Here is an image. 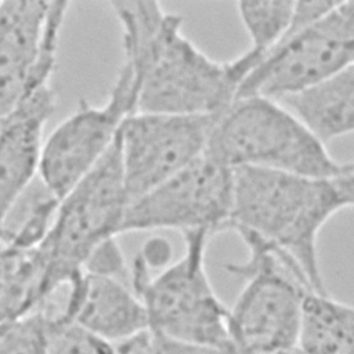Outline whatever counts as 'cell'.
I'll use <instances>...</instances> for the list:
<instances>
[{
  "instance_id": "cell-1",
  "label": "cell",
  "mask_w": 354,
  "mask_h": 354,
  "mask_svg": "<svg viewBox=\"0 0 354 354\" xmlns=\"http://www.w3.org/2000/svg\"><path fill=\"white\" fill-rule=\"evenodd\" d=\"M108 6L120 25L123 64L136 80V112L221 113L260 64L250 50L230 61L210 58L184 35L183 18L158 1Z\"/></svg>"
},
{
  "instance_id": "cell-2",
  "label": "cell",
  "mask_w": 354,
  "mask_h": 354,
  "mask_svg": "<svg viewBox=\"0 0 354 354\" xmlns=\"http://www.w3.org/2000/svg\"><path fill=\"white\" fill-rule=\"evenodd\" d=\"M354 206V159L343 173L310 177L254 167L234 169L227 231L249 234L289 259L318 293H328L318 235L339 210Z\"/></svg>"
},
{
  "instance_id": "cell-3",
  "label": "cell",
  "mask_w": 354,
  "mask_h": 354,
  "mask_svg": "<svg viewBox=\"0 0 354 354\" xmlns=\"http://www.w3.org/2000/svg\"><path fill=\"white\" fill-rule=\"evenodd\" d=\"M206 152L236 167L328 177L343 173L351 160H336L290 111L275 100L235 98L210 133Z\"/></svg>"
},
{
  "instance_id": "cell-4",
  "label": "cell",
  "mask_w": 354,
  "mask_h": 354,
  "mask_svg": "<svg viewBox=\"0 0 354 354\" xmlns=\"http://www.w3.org/2000/svg\"><path fill=\"white\" fill-rule=\"evenodd\" d=\"M354 62V1H296L289 30L242 82L236 98L281 100Z\"/></svg>"
},
{
  "instance_id": "cell-5",
  "label": "cell",
  "mask_w": 354,
  "mask_h": 354,
  "mask_svg": "<svg viewBox=\"0 0 354 354\" xmlns=\"http://www.w3.org/2000/svg\"><path fill=\"white\" fill-rule=\"evenodd\" d=\"M129 205L118 134L97 166L58 202L51 227L37 246L43 264L41 301L80 274L101 243L122 234Z\"/></svg>"
},
{
  "instance_id": "cell-6",
  "label": "cell",
  "mask_w": 354,
  "mask_h": 354,
  "mask_svg": "<svg viewBox=\"0 0 354 354\" xmlns=\"http://www.w3.org/2000/svg\"><path fill=\"white\" fill-rule=\"evenodd\" d=\"M239 238L248 248L246 260L225 264L228 272L243 279L228 308L231 343L239 354H267L297 346L304 297L315 290L304 274L271 246L249 234Z\"/></svg>"
},
{
  "instance_id": "cell-7",
  "label": "cell",
  "mask_w": 354,
  "mask_h": 354,
  "mask_svg": "<svg viewBox=\"0 0 354 354\" xmlns=\"http://www.w3.org/2000/svg\"><path fill=\"white\" fill-rule=\"evenodd\" d=\"M184 254L159 274L134 259L131 289L141 300L148 329L173 340L234 346L228 308L216 295L206 271V249L212 238L203 231L184 232Z\"/></svg>"
},
{
  "instance_id": "cell-8",
  "label": "cell",
  "mask_w": 354,
  "mask_h": 354,
  "mask_svg": "<svg viewBox=\"0 0 354 354\" xmlns=\"http://www.w3.org/2000/svg\"><path fill=\"white\" fill-rule=\"evenodd\" d=\"M234 205V169L205 152L159 187L130 202L122 234L131 231L225 232Z\"/></svg>"
},
{
  "instance_id": "cell-9",
  "label": "cell",
  "mask_w": 354,
  "mask_h": 354,
  "mask_svg": "<svg viewBox=\"0 0 354 354\" xmlns=\"http://www.w3.org/2000/svg\"><path fill=\"white\" fill-rule=\"evenodd\" d=\"M137 86L122 64L108 98L101 105L82 100L44 140L39 177L41 187L61 201L106 155L123 122L136 112Z\"/></svg>"
},
{
  "instance_id": "cell-10",
  "label": "cell",
  "mask_w": 354,
  "mask_h": 354,
  "mask_svg": "<svg viewBox=\"0 0 354 354\" xmlns=\"http://www.w3.org/2000/svg\"><path fill=\"white\" fill-rule=\"evenodd\" d=\"M217 115L134 112L119 131V152L130 202L202 155Z\"/></svg>"
},
{
  "instance_id": "cell-11",
  "label": "cell",
  "mask_w": 354,
  "mask_h": 354,
  "mask_svg": "<svg viewBox=\"0 0 354 354\" xmlns=\"http://www.w3.org/2000/svg\"><path fill=\"white\" fill-rule=\"evenodd\" d=\"M68 1H0V118L51 82Z\"/></svg>"
},
{
  "instance_id": "cell-12",
  "label": "cell",
  "mask_w": 354,
  "mask_h": 354,
  "mask_svg": "<svg viewBox=\"0 0 354 354\" xmlns=\"http://www.w3.org/2000/svg\"><path fill=\"white\" fill-rule=\"evenodd\" d=\"M35 311L71 321L108 343L148 329L145 308L131 288L119 278L84 271L47 295Z\"/></svg>"
},
{
  "instance_id": "cell-13",
  "label": "cell",
  "mask_w": 354,
  "mask_h": 354,
  "mask_svg": "<svg viewBox=\"0 0 354 354\" xmlns=\"http://www.w3.org/2000/svg\"><path fill=\"white\" fill-rule=\"evenodd\" d=\"M57 106L51 82L30 90L0 124V242L8 220L39 174L44 127Z\"/></svg>"
},
{
  "instance_id": "cell-14",
  "label": "cell",
  "mask_w": 354,
  "mask_h": 354,
  "mask_svg": "<svg viewBox=\"0 0 354 354\" xmlns=\"http://www.w3.org/2000/svg\"><path fill=\"white\" fill-rule=\"evenodd\" d=\"M321 142L354 133V62L325 80L278 100Z\"/></svg>"
},
{
  "instance_id": "cell-15",
  "label": "cell",
  "mask_w": 354,
  "mask_h": 354,
  "mask_svg": "<svg viewBox=\"0 0 354 354\" xmlns=\"http://www.w3.org/2000/svg\"><path fill=\"white\" fill-rule=\"evenodd\" d=\"M299 346L307 354H354V306L329 293L308 292Z\"/></svg>"
},
{
  "instance_id": "cell-16",
  "label": "cell",
  "mask_w": 354,
  "mask_h": 354,
  "mask_svg": "<svg viewBox=\"0 0 354 354\" xmlns=\"http://www.w3.org/2000/svg\"><path fill=\"white\" fill-rule=\"evenodd\" d=\"M41 281L43 264L37 248L0 242V325L37 308Z\"/></svg>"
},
{
  "instance_id": "cell-17",
  "label": "cell",
  "mask_w": 354,
  "mask_h": 354,
  "mask_svg": "<svg viewBox=\"0 0 354 354\" xmlns=\"http://www.w3.org/2000/svg\"><path fill=\"white\" fill-rule=\"evenodd\" d=\"M296 1H238V17L249 36L248 50L263 58L274 48L290 28Z\"/></svg>"
},
{
  "instance_id": "cell-18",
  "label": "cell",
  "mask_w": 354,
  "mask_h": 354,
  "mask_svg": "<svg viewBox=\"0 0 354 354\" xmlns=\"http://www.w3.org/2000/svg\"><path fill=\"white\" fill-rule=\"evenodd\" d=\"M46 324L48 354H115L113 343H108L76 324L64 318L41 314Z\"/></svg>"
},
{
  "instance_id": "cell-19",
  "label": "cell",
  "mask_w": 354,
  "mask_h": 354,
  "mask_svg": "<svg viewBox=\"0 0 354 354\" xmlns=\"http://www.w3.org/2000/svg\"><path fill=\"white\" fill-rule=\"evenodd\" d=\"M0 354H48L46 324L39 311L0 325Z\"/></svg>"
},
{
  "instance_id": "cell-20",
  "label": "cell",
  "mask_w": 354,
  "mask_h": 354,
  "mask_svg": "<svg viewBox=\"0 0 354 354\" xmlns=\"http://www.w3.org/2000/svg\"><path fill=\"white\" fill-rule=\"evenodd\" d=\"M115 354H239L234 346H209L169 339L149 329L113 343Z\"/></svg>"
},
{
  "instance_id": "cell-21",
  "label": "cell",
  "mask_w": 354,
  "mask_h": 354,
  "mask_svg": "<svg viewBox=\"0 0 354 354\" xmlns=\"http://www.w3.org/2000/svg\"><path fill=\"white\" fill-rule=\"evenodd\" d=\"M83 271L120 279V275L126 272V263L116 238L101 243L86 260Z\"/></svg>"
},
{
  "instance_id": "cell-22",
  "label": "cell",
  "mask_w": 354,
  "mask_h": 354,
  "mask_svg": "<svg viewBox=\"0 0 354 354\" xmlns=\"http://www.w3.org/2000/svg\"><path fill=\"white\" fill-rule=\"evenodd\" d=\"M149 271L163 270L173 261V245L162 235L149 236L136 256Z\"/></svg>"
},
{
  "instance_id": "cell-23",
  "label": "cell",
  "mask_w": 354,
  "mask_h": 354,
  "mask_svg": "<svg viewBox=\"0 0 354 354\" xmlns=\"http://www.w3.org/2000/svg\"><path fill=\"white\" fill-rule=\"evenodd\" d=\"M267 354H307V353L297 344V346H293V347H288V348L271 351V353H267Z\"/></svg>"
},
{
  "instance_id": "cell-24",
  "label": "cell",
  "mask_w": 354,
  "mask_h": 354,
  "mask_svg": "<svg viewBox=\"0 0 354 354\" xmlns=\"http://www.w3.org/2000/svg\"><path fill=\"white\" fill-rule=\"evenodd\" d=\"M1 120H3V118H0V124H1Z\"/></svg>"
},
{
  "instance_id": "cell-25",
  "label": "cell",
  "mask_w": 354,
  "mask_h": 354,
  "mask_svg": "<svg viewBox=\"0 0 354 354\" xmlns=\"http://www.w3.org/2000/svg\"><path fill=\"white\" fill-rule=\"evenodd\" d=\"M351 210H353V212H354V206H353V207H351Z\"/></svg>"
}]
</instances>
